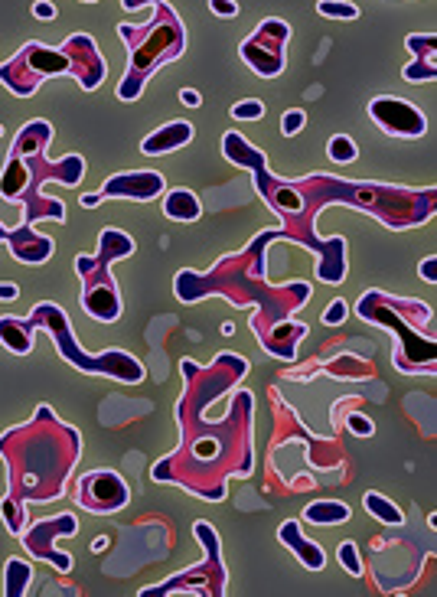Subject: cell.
<instances>
[{"mask_svg": "<svg viewBox=\"0 0 437 597\" xmlns=\"http://www.w3.org/2000/svg\"><path fill=\"white\" fill-rule=\"evenodd\" d=\"M49 138H53V124L30 121L27 128L17 134L14 151H10L4 173H0V199L20 203L27 226H33L40 216H49L56 222L66 219V206L56 203V199L40 196L43 183L56 180L66 186H79V180L85 177V160L79 154H69L62 157L59 164H49L46 160Z\"/></svg>", "mask_w": 437, "mask_h": 597, "instance_id": "obj_1", "label": "cell"}, {"mask_svg": "<svg viewBox=\"0 0 437 597\" xmlns=\"http://www.w3.org/2000/svg\"><path fill=\"white\" fill-rule=\"evenodd\" d=\"M40 327L56 340L59 356L66 359V363L76 366L79 372H102V376H111V379L128 382V385L144 379V366L137 363L131 353H124V350H105L102 356L85 353L79 346V340L72 337L69 317L62 314L56 304H36L27 320L0 317V343H4L10 353L27 356L33 350V333Z\"/></svg>", "mask_w": 437, "mask_h": 597, "instance_id": "obj_2", "label": "cell"}, {"mask_svg": "<svg viewBox=\"0 0 437 597\" xmlns=\"http://www.w3.org/2000/svg\"><path fill=\"white\" fill-rule=\"evenodd\" d=\"M62 72H72L82 89H98L105 79V59L95 49V43L85 33L72 36V40L62 49H43V46H23V53L7 59L0 66V82L7 85L14 95H33L36 85L62 76Z\"/></svg>", "mask_w": 437, "mask_h": 597, "instance_id": "obj_3", "label": "cell"}, {"mask_svg": "<svg viewBox=\"0 0 437 597\" xmlns=\"http://www.w3.org/2000/svg\"><path fill=\"white\" fill-rule=\"evenodd\" d=\"M118 36L131 49V72L118 85L121 102H134V98L141 95L144 82L154 76V69L160 66V62L177 59L186 49V43H183L186 33H183L180 17L173 14V7L160 4V0H157V14H154L151 23H144V27L121 23Z\"/></svg>", "mask_w": 437, "mask_h": 597, "instance_id": "obj_4", "label": "cell"}, {"mask_svg": "<svg viewBox=\"0 0 437 597\" xmlns=\"http://www.w3.org/2000/svg\"><path fill=\"white\" fill-rule=\"evenodd\" d=\"M134 255V239L118 229H105L102 239H98V252L95 255H79L76 258V271L85 281L82 291V310L92 320L102 323H115L121 317V294L115 278L108 275V265L118 258H131Z\"/></svg>", "mask_w": 437, "mask_h": 597, "instance_id": "obj_5", "label": "cell"}, {"mask_svg": "<svg viewBox=\"0 0 437 597\" xmlns=\"http://www.w3.org/2000/svg\"><path fill=\"white\" fill-rule=\"evenodd\" d=\"M291 40V27L284 20H265L255 30V36H248L242 43V59L252 66L261 79H274L284 72V46Z\"/></svg>", "mask_w": 437, "mask_h": 597, "instance_id": "obj_6", "label": "cell"}, {"mask_svg": "<svg viewBox=\"0 0 437 597\" xmlns=\"http://www.w3.org/2000/svg\"><path fill=\"white\" fill-rule=\"evenodd\" d=\"M164 190H167V180L160 177L157 170L115 173V177L105 180V186L98 193H85L82 206L92 209V206L102 203V199H134V203H151V199L164 196Z\"/></svg>", "mask_w": 437, "mask_h": 597, "instance_id": "obj_7", "label": "cell"}, {"mask_svg": "<svg viewBox=\"0 0 437 597\" xmlns=\"http://www.w3.org/2000/svg\"><path fill=\"white\" fill-rule=\"evenodd\" d=\"M79 529V519L72 516V513H66V516H56V519H43V522H36V526L23 536L20 532V539H23V545H27V552L30 555H36V558H43V562H49L56 571H62V575H69L72 571V555H62V552H56L53 549V542L56 539H66V536H72V532Z\"/></svg>", "mask_w": 437, "mask_h": 597, "instance_id": "obj_8", "label": "cell"}, {"mask_svg": "<svg viewBox=\"0 0 437 597\" xmlns=\"http://www.w3.org/2000/svg\"><path fill=\"white\" fill-rule=\"evenodd\" d=\"M76 503L85 506L89 513H115L124 503H128V483H124L115 470H92V474H85L79 483H76Z\"/></svg>", "mask_w": 437, "mask_h": 597, "instance_id": "obj_9", "label": "cell"}, {"mask_svg": "<svg viewBox=\"0 0 437 597\" xmlns=\"http://www.w3.org/2000/svg\"><path fill=\"white\" fill-rule=\"evenodd\" d=\"M369 115L382 131L395 134V138H421L428 131V121H424L421 111L408 102H398V98H376L369 105Z\"/></svg>", "mask_w": 437, "mask_h": 597, "instance_id": "obj_10", "label": "cell"}, {"mask_svg": "<svg viewBox=\"0 0 437 597\" xmlns=\"http://www.w3.org/2000/svg\"><path fill=\"white\" fill-rule=\"evenodd\" d=\"M0 239H7L10 255L27 261V265H43V261L53 258V239H49V235H36L33 226H27V222H23L17 232L0 226Z\"/></svg>", "mask_w": 437, "mask_h": 597, "instance_id": "obj_11", "label": "cell"}, {"mask_svg": "<svg viewBox=\"0 0 437 597\" xmlns=\"http://www.w3.org/2000/svg\"><path fill=\"white\" fill-rule=\"evenodd\" d=\"M190 138H193L190 121H170V124H164V128H157L154 134H147L141 151L151 154V157H160V154L177 151V147H183V144H190Z\"/></svg>", "mask_w": 437, "mask_h": 597, "instance_id": "obj_12", "label": "cell"}, {"mask_svg": "<svg viewBox=\"0 0 437 597\" xmlns=\"http://www.w3.org/2000/svg\"><path fill=\"white\" fill-rule=\"evenodd\" d=\"M278 539H281L297 558H301V562H304L310 571H320L323 565H327V555H323L320 545H314L310 539L301 536V522H297V519H287V522H284L281 532H278Z\"/></svg>", "mask_w": 437, "mask_h": 597, "instance_id": "obj_13", "label": "cell"}, {"mask_svg": "<svg viewBox=\"0 0 437 597\" xmlns=\"http://www.w3.org/2000/svg\"><path fill=\"white\" fill-rule=\"evenodd\" d=\"M164 216L173 222H196L203 216V203H199L193 190H170L164 196Z\"/></svg>", "mask_w": 437, "mask_h": 597, "instance_id": "obj_14", "label": "cell"}, {"mask_svg": "<svg viewBox=\"0 0 437 597\" xmlns=\"http://www.w3.org/2000/svg\"><path fill=\"white\" fill-rule=\"evenodd\" d=\"M222 154H226L232 164H242V167H252V170L265 167V154L252 151V144H245L242 134H235V131H229L226 138H222Z\"/></svg>", "mask_w": 437, "mask_h": 597, "instance_id": "obj_15", "label": "cell"}, {"mask_svg": "<svg viewBox=\"0 0 437 597\" xmlns=\"http://www.w3.org/2000/svg\"><path fill=\"white\" fill-rule=\"evenodd\" d=\"M30 581H33V565L27 558H7V568H4V594L7 597H23L30 591Z\"/></svg>", "mask_w": 437, "mask_h": 597, "instance_id": "obj_16", "label": "cell"}, {"mask_svg": "<svg viewBox=\"0 0 437 597\" xmlns=\"http://www.w3.org/2000/svg\"><path fill=\"white\" fill-rule=\"evenodd\" d=\"M304 519L314 522V526H340L349 519V506L340 500H320L304 509Z\"/></svg>", "mask_w": 437, "mask_h": 597, "instance_id": "obj_17", "label": "cell"}, {"mask_svg": "<svg viewBox=\"0 0 437 597\" xmlns=\"http://www.w3.org/2000/svg\"><path fill=\"white\" fill-rule=\"evenodd\" d=\"M366 509H369V516H376L379 522H385V526H402L405 522V513L398 509L392 500H385L382 493H366Z\"/></svg>", "mask_w": 437, "mask_h": 597, "instance_id": "obj_18", "label": "cell"}, {"mask_svg": "<svg viewBox=\"0 0 437 597\" xmlns=\"http://www.w3.org/2000/svg\"><path fill=\"white\" fill-rule=\"evenodd\" d=\"M327 154L333 164H353L359 157V147L353 138H346V134H336V138H330V144H327Z\"/></svg>", "mask_w": 437, "mask_h": 597, "instance_id": "obj_19", "label": "cell"}, {"mask_svg": "<svg viewBox=\"0 0 437 597\" xmlns=\"http://www.w3.org/2000/svg\"><path fill=\"white\" fill-rule=\"evenodd\" d=\"M317 14L320 17H330V20H356L359 17V7L356 4H346V0H320Z\"/></svg>", "mask_w": 437, "mask_h": 597, "instance_id": "obj_20", "label": "cell"}, {"mask_svg": "<svg viewBox=\"0 0 437 597\" xmlns=\"http://www.w3.org/2000/svg\"><path fill=\"white\" fill-rule=\"evenodd\" d=\"M402 76H405V82H428L437 76V66H434V59H415L411 66L402 69Z\"/></svg>", "mask_w": 437, "mask_h": 597, "instance_id": "obj_21", "label": "cell"}, {"mask_svg": "<svg viewBox=\"0 0 437 597\" xmlns=\"http://www.w3.org/2000/svg\"><path fill=\"white\" fill-rule=\"evenodd\" d=\"M232 118L235 121H258V118H265V105H261L258 98H245V102L232 105Z\"/></svg>", "mask_w": 437, "mask_h": 597, "instance_id": "obj_22", "label": "cell"}, {"mask_svg": "<svg viewBox=\"0 0 437 597\" xmlns=\"http://www.w3.org/2000/svg\"><path fill=\"white\" fill-rule=\"evenodd\" d=\"M408 49L415 53L418 59H434L437 56V43H434V36H408Z\"/></svg>", "mask_w": 437, "mask_h": 597, "instance_id": "obj_23", "label": "cell"}, {"mask_svg": "<svg viewBox=\"0 0 437 597\" xmlns=\"http://www.w3.org/2000/svg\"><path fill=\"white\" fill-rule=\"evenodd\" d=\"M340 562L343 568L349 571V575H362V562H359V552H356V542H343L340 545Z\"/></svg>", "mask_w": 437, "mask_h": 597, "instance_id": "obj_24", "label": "cell"}, {"mask_svg": "<svg viewBox=\"0 0 437 597\" xmlns=\"http://www.w3.org/2000/svg\"><path fill=\"white\" fill-rule=\"evenodd\" d=\"M304 124H307V115H304V111H301V108H291V111H287V115H284V121H281V131L287 134V138H294V134L301 131Z\"/></svg>", "mask_w": 437, "mask_h": 597, "instance_id": "obj_25", "label": "cell"}, {"mask_svg": "<svg viewBox=\"0 0 437 597\" xmlns=\"http://www.w3.org/2000/svg\"><path fill=\"white\" fill-rule=\"evenodd\" d=\"M346 317H349V304L346 301H333L327 310H323V323H327V327H340Z\"/></svg>", "mask_w": 437, "mask_h": 597, "instance_id": "obj_26", "label": "cell"}, {"mask_svg": "<svg viewBox=\"0 0 437 597\" xmlns=\"http://www.w3.org/2000/svg\"><path fill=\"white\" fill-rule=\"evenodd\" d=\"M209 10L216 17H226V20L239 17V4H235V0H209Z\"/></svg>", "mask_w": 437, "mask_h": 597, "instance_id": "obj_27", "label": "cell"}, {"mask_svg": "<svg viewBox=\"0 0 437 597\" xmlns=\"http://www.w3.org/2000/svg\"><path fill=\"white\" fill-rule=\"evenodd\" d=\"M349 428H353V434H359V438H369V434H376V425H372L366 415H349Z\"/></svg>", "mask_w": 437, "mask_h": 597, "instance_id": "obj_28", "label": "cell"}, {"mask_svg": "<svg viewBox=\"0 0 437 597\" xmlns=\"http://www.w3.org/2000/svg\"><path fill=\"white\" fill-rule=\"evenodd\" d=\"M418 275H421V281L434 284V281H437V258H424L421 268H418Z\"/></svg>", "mask_w": 437, "mask_h": 597, "instance_id": "obj_29", "label": "cell"}, {"mask_svg": "<svg viewBox=\"0 0 437 597\" xmlns=\"http://www.w3.org/2000/svg\"><path fill=\"white\" fill-rule=\"evenodd\" d=\"M33 17H40V20H56V7L49 4V0H36V4H33Z\"/></svg>", "mask_w": 437, "mask_h": 597, "instance_id": "obj_30", "label": "cell"}, {"mask_svg": "<svg viewBox=\"0 0 437 597\" xmlns=\"http://www.w3.org/2000/svg\"><path fill=\"white\" fill-rule=\"evenodd\" d=\"M180 102H183L186 108H199V102H203V98H199L196 89H183V92H180Z\"/></svg>", "mask_w": 437, "mask_h": 597, "instance_id": "obj_31", "label": "cell"}, {"mask_svg": "<svg viewBox=\"0 0 437 597\" xmlns=\"http://www.w3.org/2000/svg\"><path fill=\"white\" fill-rule=\"evenodd\" d=\"M17 294H20L17 284H0V301H4V304L7 301H17Z\"/></svg>", "mask_w": 437, "mask_h": 597, "instance_id": "obj_32", "label": "cell"}, {"mask_svg": "<svg viewBox=\"0 0 437 597\" xmlns=\"http://www.w3.org/2000/svg\"><path fill=\"white\" fill-rule=\"evenodd\" d=\"M124 10H137V7H147V4H157V0H121Z\"/></svg>", "mask_w": 437, "mask_h": 597, "instance_id": "obj_33", "label": "cell"}, {"mask_svg": "<svg viewBox=\"0 0 437 597\" xmlns=\"http://www.w3.org/2000/svg\"><path fill=\"white\" fill-rule=\"evenodd\" d=\"M105 545H108V539H98V542H92V552H102Z\"/></svg>", "mask_w": 437, "mask_h": 597, "instance_id": "obj_34", "label": "cell"}, {"mask_svg": "<svg viewBox=\"0 0 437 597\" xmlns=\"http://www.w3.org/2000/svg\"><path fill=\"white\" fill-rule=\"evenodd\" d=\"M82 4H95V0H82Z\"/></svg>", "mask_w": 437, "mask_h": 597, "instance_id": "obj_35", "label": "cell"}, {"mask_svg": "<svg viewBox=\"0 0 437 597\" xmlns=\"http://www.w3.org/2000/svg\"><path fill=\"white\" fill-rule=\"evenodd\" d=\"M0 134H4V128H0Z\"/></svg>", "mask_w": 437, "mask_h": 597, "instance_id": "obj_36", "label": "cell"}]
</instances>
